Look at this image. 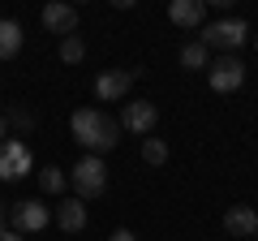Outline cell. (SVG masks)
Instances as JSON below:
<instances>
[{
  "mask_svg": "<svg viewBox=\"0 0 258 241\" xmlns=\"http://www.w3.org/2000/svg\"><path fill=\"white\" fill-rule=\"evenodd\" d=\"M69 125H74V138H78V147H82L86 155L103 159L120 142V120H112L103 108H78Z\"/></svg>",
  "mask_w": 258,
  "mask_h": 241,
  "instance_id": "cell-1",
  "label": "cell"
},
{
  "mask_svg": "<svg viewBox=\"0 0 258 241\" xmlns=\"http://www.w3.org/2000/svg\"><path fill=\"white\" fill-rule=\"evenodd\" d=\"M245 39H249V26H245L241 18H220V22H207V26H203L198 43H203L207 52H211V47H220L224 56H232Z\"/></svg>",
  "mask_w": 258,
  "mask_h": 241,
  "instance_id": "cell-2",
  "label": "cell"
},
{
  "mask_svg": "<svg viewBox=\"0 0 258 241\" xmlns=\"http://www.w3.org/2000/svg\"><path fill=\"white\" fill-rule=\"evenodd\" d=\"M69 186L78 190V198H99L103 190H108V164H103L99 155H82L74 164V172H69Z\"/></svg>",
  "mask_w": 258,
  "mask_h": 241,
  "instance_id": "cell-3",
  "label": "cell"
},
{
  "mask_svg": "<svg viewBox=\"0 0 258 241\" xmlns=\"http://www.w3.org/2000/svg\"><path fill=\"white\" fill-rule=\"evenodd\" d=\"M52 224V207L43 198H22V203H9V228L13 232H43Z\"/></svg>",
  "mask_w": 258,
  "mask_h": 241,
  "instance_id": "cell-4",
  "label": "cell"
},
{
  "mask_svg": "<svg viewBox=\"0 0 258 241\" xmlns=\"http://www.w3.org/2000/svg\"><path fill=\"white\" fill-rule=\"evenodd\" d=\"M26 172H35V155L22 138H5L0 142V181H22Z\"/></svg>",
  "mask_w": 258,
  "mask_h": 241,
  "instance_id": "cell-5",
  "label": "cell"
},
{
  "mask_svg": "<svg viewBox=\"0 0 258 241\" xmlns=\"http://www.w3.org/2000/svg\"><path fill=\"white\" fill-rule=\"evenodd\" d=\"M142 78V69H108V74L95 78V99L99 103H120L129 99V86Z\"/></svg>",
  "mask_w": 258,
  "mask_h": 241,
  "instance_id": "cell-6",
  "label": "cell"
},
{
  "mask_svg": "<svg viewBox=\"0 0 258 241\" xmlns=\"http://www.w3.org/2000/svg\"><path fill=\"white\" fill-rule=\"evenodd\" d=\"M159 125V108L151 99H129L125 108H120V130L129 134H142V138H151Z\"/></svg>",
  "mask_w": 258,
  "mask_h": 241,
  "instance_id": "cell-7",
  "label": "cell"
},
{
  "mask_svg": "<svg viewBox=\"0 0 258 241\" xmlns=\"http://www.w3.org/2000/svg\"><path fill=\"white\" fill-rule=\"evenodd\" d=\"M207 82H211V91L232 95L245 82V65H241L237 56H220V61H211V69H207Z\"/></svg>",
  "mask_w": 258,
  "mask_h": 241,
  "instance_id": "cell-8",
  "label": "cell"
},
{
  "mask_svg": "<svg viewBox=\"0 0 258 241\" xmlns=\"http://www.w3.org/2000/svg\"><path fill=\"white\" fill-rule=\"evenodd\" d=\"M168 22L181 26V30L207 26V0H172V5H168Z\"/></svg>",
  "mask_w": 258,
  "mask_h": 241,
  "instance_id": "cell-9",
  "label": "cell"
},
{
  "mask_svg": "<svg viewBox=\"0 0 258 241\" xmlns=\"http://www.w3.org/2000/svg\"><path fill=\"white\" fill-rule=\"evenodd\" d=\"M43 26L52 30V35L69 39L78 30V9H74V5H64V0H52V5H43Z\"/></svg>",
  "mask_w": 258,
  "mask_h": 241,
  "instance_id": "cell-10",
  "label": "cell"
},
{
  "mask_svg": "<svg viewBox=\"0 0 258 241\" xmlns=\"http://www.w3.org/2000/svg\"><path fill=\"white\" fill-rule=\"evenodd\" d=\"M224 232H228V237H258V211L245 207V203L228 207V211H224Z\"/></svg>",
  "mask_w": 258,
  "mask_h": 241,
  "instance_id": "cell-11",
  "label": "cell"
},
{
  "mask_svg": "<svg viewBox=\"0 0 258 241\" xmlns=\"http://www.w3.org/2000/svg\"><path fill=\"white\" fill-rule=\"evenodd\" d=\"M56 224H60L64 232H82L86 228V203H82V198H60V207H56Z\"/></svg>",
  "mask_w": 258,
  "mask_h": 241,
  "instance_id": "cell-12",
  "label": "cell"
},
{
  "mask_svg": "<svg viewBox=\"0 0 258 241\" xmlns=\"http://www.w3.org/2000/svg\"><path fill=\"white\" fill-rule=\"evenodd\" d=\"M22 43H26L22 26L13 18H0V61H13V56L22 52Z\"/></svg>",
  "mask_w": 258,
  "mask_h": 241,
  "instance_id": "cell-13",
  "label": "cell"
},
{
  "mask_svg": "<svg viewBox=\"0 0 258 241\" xmlns=\"http://www.w3.org/2000/svg\"><path fill=\"white\" fill-rule=\"evenodd\" d=\"M181 69H211V52H207L198 39L181 47Z\"/></svg>",
  "mask_w": 258,
  "mask_h": 241,
  "instance_id": "cell-14",
  "label": "cell"
},
{
  "mask_svg": "<svg viewBox=\"0 0 258 241\" xmlns=\"http://www.w3.org/2000/svg\"><path fill=\"white\" fill-rule=\"evenodd\" d=\"M5 120H9V125H13L18 134H30V130L39 125V116H35L30 108H22V103H13V108H5Z\"/></svg>",
  "mask_w": 258,
  "mask_h": 241,
  "instance_id": "cell-15",
  "label": "cell"
},
{
  "mask_svg": "<svg viewBox=\"0 0 258 241\" xmlns=\"http://www.w3.org/2000/svg\"><path fill=\"white\" fill-rule=\"evenodd\" d=\"M39 190H43V194H64V190H69V172L43 168V172H39Z\"/></svg>",
  "mask_w": 258,
  "mask_h": 241,
  "instance_id": "cell-16",
  "label": "cell"
},
{
  "mask_svg": "<svg viewBox=\"0 0 258 241\" xmlns=\"http://www.w3.org/2000/svg\"><path fill=\"white\" fill-rule=\"evenodd\" d=\"M60 61H64V65H82V61H86V43H82V35L60 39Z\"/></svg>",
  "mask_w": 258,
  "mask_h": 241,
  "instance_id": "cell-17",
  "label": "cell"
},
{
  "mask_svg": "<svg viewBox=\"0 0 258 241\" xmlns=\"http://www.w3.org/2000/svg\"><path fill=\"white\" fill-rule=\"evenodd\" d=\"M168 155H172V151H168V142L164 138H142V159H147V164H168Z\"/></svg>",
  "mask_w": 258,
  "mask_h": 241,
  "instance_id": "cell-18",
  "label": "cell"
},
{
  "mask_svg": "<svg viewBox=\"0 0 258 241\" xmlns=\"http://www.w3.org/2000/svg\"><path fill=\"white\" fill-rule=\"evenodd\" d=\"M108 241H138V232H129V228H116Z\"/></svg>",
  "mask_w": 258,
  "mask_h": 241,
  "instance_id": "cell-19",
  "label": "cell"
},
{
  "mask_svg": "<svg viewBox=\"0 0 258 241\" xmlns=\"http://www.w3.org/2000/svg\"><path fill=\"white\" fill-rule=\"evenodd\" d=\"M0 241H26V237H22V232H13V228H5V232H0Z\"/></svg>",
  "mask_w": 258,
  "mask_h": 241,
  "instance_id": "cell-20",
  "label": "cell"
},
{
  "mask_svg": "<svg viewBox=\"0 0 258 241\" xmlns=\"http://www.w3.org/2000/svg\"><path fill=\"white\" fill-rule=\"evenodd\" d=\"M9 138V120H5V112H0V142Z\"/></svg>",
  "mask_w": 258,
  "mask_h": 241,
  "instance_id": "cell-21",
  "label": "cell"
},
{
  "mask_svg": "<svg viewBox=\"0 0 258 241\" xmlns=\"http://www.w3.org/2000/svg\"><path fill=\"white\" fill-rule=\"evenodd\" d=\"M254 47H258V35H254Z\"/></svg>",
  "mask_w": 258,
  "mask_h": 241,
  "instance_id": "cell-22",
  "label": "cell"
}]
</instances>
